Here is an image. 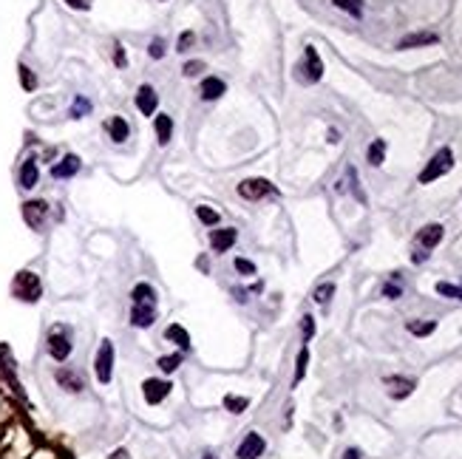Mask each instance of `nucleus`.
<instances>
[{"label": "nucleus", "mask_w": 462, "mask_h": 459, "mask_svg": "<svg viewBox=\"0 0 462 459\" xmlns=\"http://www.w3.org/2000/svg\"><path fill=\"white\" fill-rule=\"evenodd\" d=\"M235 269H238V273H244V275H253L256 273V264L247 261V258H235Z\"/></svg>", "instance_id": "nucleus-32"}, {"label": "nucleus", "mask_w": 462, "mask_h": 459, "mask_svg": "<svg viewBox=\"0 0 462 459\" xmlns=\"http://www.w3.org/2000/svg\"><path fill=\"white\" fill-rule=\"evenodd\" d=\"M417 241H420V244H423L425 250L437 247L440 241H443V227H440V224H428V227H423L420 235H417Z\"/></svg>", "instance_id": "nucleus-14"}, {"label": "nucleus", "mask_w": 462, "mask_h": 459, "mask_svg": "<svg viewBox=\"0 0 462 459\" xmlns=\"http://www.w3.org/2000/svg\"><path fill=\"white\" fill-rule=\"evenodd\" d=\"M133 304H148V306H156V289L151 284H137L131 292Z\"/></svg>", "instance_id": "nucleus-16"}, {"label": "nucleus", "mask_w": 462, "mask_h": 459, "mask_svg": "<svg viewBox=\"0 0 462 459\" xmlns=\"http://www.w3.org/2000/svg\"><path fill=\"white\" fill-rule=\"evenodd\" d=\"M451 168H454V153H451L448 148L437 150V153H434V159H431L428 165H425V170L420 173V184H428V182H434V179L445 176Z\"/></svg>", "instance_id": "nucleus-2"}, {"label": "nucleus", "mask_w": 462, "mask_h": 459, "mask_svg": "<svg viewBox=\"0 0 462 459\" xmlns=\"http://www.w3.org/2000/svg\"><path fill=\"white\" fill-rule=\"evenodd\" d=\"M105 128H108V133H111V139H114V142H125V139H128V133H131V128H128V122H125L122 117H111Z\"/></svg>", "instance_id": "nucleus-18"}, {"label": "nucleus", "mask_w": 462, "mask_h": 459, "mask_svg": "<svg viewBox=\"0 0 462 459\" xmlns=\"http://www.w3.org/2000/svg\"><path fill=\"white\" fill-rule=\"evenodd\" d=\"M431 43H437V35L423 32V35H412V37L400 40V43H397V48H417V46H431Z\"/></svg>", "instance_id": "nucleus-20"}, {"label": "nucleus", "mask_w": 462, "mask_h": 459, "mask_svg": "<svg viewBox=\"0 0 462 459\" xmlns=\"http://www.w3.org/2000/svg\"><path fill=\"white\" fill-rule=\"evenodd\" d=\"M434 329H437V323H434V320H425V323L412 320V323H409V332H412V335H431Z\"/></svg>", "instance_id": "nucleus-26"}, {"label": "nucleus", "mask_w": 462, "mask_h": 459, "mask_svg": "<svg viewBox=\"0 0 462 459\" xmlns=\"http://www.w3.org/2000/svg\"><path fill=\"white\" fill-rule=\"evenodd\" d=\"M57 383L66 389V391H83V377L71 369H60L57 371Z\"/></svg>", "instance_id": "nucleus-15"}, {"label": "nucleus", "mask_w": 462, "mask_h": 459, "mask_svg": "<svg viewBox=\"0 0 462 459\" xmlns=\"http://www.w3.org/2000/svg\"><path fill=\"white\" fill-rule=\"evenodd\" d=\"M153 125H156V137H159V145H168V142L173 139V119H171V117H165V114H159Z\"/></svg>", "instance_id": "nucleus-17"}, {"label": "nucleus", "mask_w": 462, "mask_h": 459, "mask_svg": "<svg viewBox=\"0 0 462 459\" xmlns=\"http://www.w3.org/2000/svg\"><path fill=\"white\" fill-rule=\"evenodd\" d=\"M332 3H335L338 9H346L349 14H355V17L360 14V9H358V6H352V3H349V0H332Z\"/></svg>", "instance_id": "nucleus-37"}, {"label": "nucleus", "mask_w": 462, "mask_h": 459, "mask_svg": "<svg viewBox=\"0 0 462 459\" xmlns=\"http://www.w3.org/2000/svg\"><path fill=\"white\" fill-rule=\"evenodd\" d=\"M307 360H309V352H307V349H301V355H298V371H295V383L304 377V371H307Z\"/></svg>", "instance_id": "nucleus-31"}, {"label": "nucleus", "mask_w": 462, "mask_h": 459, "mask_svg": "<svg viewBox=\"0 0 462 459\" xmlns=\"http://www.w3.org/2000/svg\"><path fill=\"white\" fill-rule=\"evenodd\" d=\"M179 363H182V355H171V358H162V360H159V369L165 371V374H171V371L179 369Z\"/></svg>", "instance_id": "nucleus-28"}, {"label": "nucleus", "mask_w": 462, "mask_h": 459, "mask_svg": "<svg viewBox=\"0 0 462 459\" xmlns=\"http://www.w3.org/2000/svg\"><path fill=\"white\" fill-rule=\"evenodd\" d=\"M117 63L125 66V54H122V46H117Z\"/></svg>", "instance_id": "nucleus-42"}, {"label": "nucleus", "mask_w": 462, "mask_h": 459, "mask_svg": "<svg viewBox=\"0 0 462 459\" xmlns=\"http://www.w3.org/2000/svg\"><path fill=\"white\" fill-rule=\"evenodd\" d=\"M343 459H360V451H355V448H349V451H346V456H343Z\"/></svg>", "instance_id": "nucleus-41"}, {"label": "nucleus", "mask_w": 462, "mask_h": 459, "mask_svg": "<svg viewBox=\"0 0 462 459\" xmlns=\"http://www.w3.org/2000/svg\"><path fill=\"white\" fill-rule=\"evenodd\" d=\"M193 40H196V35H193V32H184V35L179 37V48H176V51H187Z\"/></svg>", "instance_id": "nucleus-35"}, {"label": "nucleus", "mask_w": 462, "mask_h": 459, "mask_svg": "<svg viewBox=\"0 0 462 459\" xmlns=\"http://www.w3.org/2000/svg\"><path fill=\"white\" fill-rule=\"evenodd\" d=\"M383 156H386V142L383 139H377L369 145V162L377 168V165H383Z\"/></svg>", "instance_id": "nucleus-23"}, {"label": "nucleus", "mask_w": 462, "mask_h": 459, "mask_svg": "<svg viewBox=\"0 0 462 459\" xmlns=\"http://www.w3.org/2000/svg\"><path fill=\"white\" fill-rule=\"evenodd\" d=\"M312 332H315V323H312V318L307 315V318H304V335L312 338Z\"/></svg>", "instance_id": "nucleus-39"}, {"label": "nucleus", "mask_w": 462, "mask_h": 459, "mask_svg": "<svg viewBox=\"0 0 462 459\" xmlns=\"http://www.w3.org/2000/svg\"><path fill=\"white\" fill-rule=\"evenodd\" d=\"M224 406H227V409H230L233 414H241L244 409L250 406V400H247V397H233V394H230V397L224 400Z\"/></svg>", "instance_id": "nucleus-24"}, {"label": "nucleus", "mask_w": 462, "mask_h": 459, "mask_svg": "<svg viewBox=\"0 0 462 459\" xmlns=\"http://www.w3.org/2000/svg\"><path fill=\"white\" fill-rule=\"evenodd\" d=\"M148 51H151V57H156V60H162V57H165V43H162V40L156 37V40L151 43V48H148Z\"/></svg>", "instance_id": "nucleus-34"}, {"label": "nucleus", "mask_w": 462, "mask_h": 459, "mask_svg": "<svg viewBox=\"0 0 462 459\" xmlns=\"http://www.w3.org/2000/svg\"><path fill=\"white\" fill-rule=\"evenodd\" d=\"M77 170H79V159H77L74 153H68V156L60 162V165L51 168V176H54V179H68V176H74Z\"/></svg>", "instance_id": "nucleus-13"}, {"label": "nucleus", "mask_w": 462, "mask_h": 459, "mask_svg": "<svg viewBox=\"0 0 462 459\" xmlns=\"http://www.w3.org/2000/svg\"><path fill=\"white\" fill-rule=\"evenodd\" d=\"M12 292H15V298L35 304L40 298V292H43V284H40V278L35 273H17V278L12 284Z\"/></svg>", "instance_id": "nucleus-1"}, {"label": "nucleus", "mask_w": 462, "mask_h": 459, "mask_svg": "<svg viewBox=\"0 0 462 459\" xmlns=\"http://www.w3.org/2000/svg\"><path fill=\"white\" fill-rule=\"evenodd\" d=\"M264 448H267V442H264L261 434H247V437L241 440L235 456H238V459H258V456L264 453Z\"/></svg>", "instance_id": "nucleus-6"}, {"label": "nucleus", "mask_w": 462, "mask_h": 459, "mask_svg": "<svg viewBox=\"0 0 462 459\" xmlns=\"http://www.w3.org/2000/svg\"><path fill=\"white\" fill-rule=\"evenodd\" d=\"M204 459H215V456H213V453H204Z\"/></svg>", "instance_id": "nucleus-45"}, {"label": "nucleus", "mask_w": 462, "mask_h": 459, "mask_svg": "<svg viewBox=\"0 0 462 459\" xmlns=\"http://www.w3.org/2000/svg\"><path fill=\"white\" fill-rule=\"evenodd\" d=\"M332 295H335V284H323V286L315 289V301H318V304H326V301L332 298Z\"/></svg>", "instance_id": "nucleus-29"}, {"label": "nucleus", "mask_w": 462, "mask_h": 459, "mask_svg": "<svg viewBox=\"0 0 462 459\" xmlns=\"http://www.w3.org/2000/svg\"><path fill=\"white\" fill-rule=\"evenodd\" d=\"M156 320V306H148V304H133L131 306V323L137 329H145Z\"/></svg>", "instance_id": "nucleus-9"}, {"label": "nucleus", "mask_w": 462, "mask_h": 459, "mask_svg": "<svg viewBox=\"0 0 462 459\" xmlns=\"http://www.w3.org/2000/svg\"><path fill=\"white\" fill-rule=\"evenodd\" d=\"M383 292H386V295H392V298H394V295H400V289H397V286H386Z\"/></svg>", "instance_id": "nucleus-43"}, {"label": "nucleus", "mask_w": 462, "mask_h": 459, "mask_svg": "<svg viewBox=\"0 0 462 459\" xmlns=\"http://www.w3.org/2000/svg\"><path fill=\"white\" fill-rule=\"evenodd\" d=\"M48 355L54 360H66L71 355V335L66 326H54L48 335Z\"/></svg>", "instance_id": "nucleus-4"}, {"label": "nucleus", "mask_w": 462, "mask_h": 459, "mask_svg": "<svg viewBox=\"0 0 462 459\" xmlns=\"http://www.w3.org/2000/svg\"><path fill=\"white\" fill-rule=\"evenodd\" d=\"M94 369H97V380L102 386L111 383V377H114V343L111 340H102L99 352H97V360H94Z\"/></svg>", "instance_id": "nucleus-3"}, {"label": "nucleus", "mask_w": 462, "mask_h": 459, "mask_svg": "<svg viewBox=\"0 0 462 459\" xmlns=\"http://www.w3.org/2000/svg\"><path fill=\"white\" fill-rule=\"evenodd\" d=\"M37 176H40V170H37V162H26V165L20 168V184L29 191V187H35L37 184Z\"/></svg>", "instance_id": "nucleus-19"}, {"label": "nucleus", "mask_w": 462, "mask_h": 459, "mask_svg": "<svg viewBox=\"0 0 462 459\" xmlns=\"http://www.w3.org/2000/svg\"><path fill=\"white\" fill-rule=\"evenodd\" d=\"M20 71H23V86H26V88H35V77L29 74V68H26V66H23Z\"/></svg>", "instance_id": "nucleus-38"}, {"label": "nucleus", "mask_w": 462, "mask_h": 459, "mask_svg": "<svg viewBox=\"0 0 462 459\" xmlns=\"http://www.w3.org/2000/svg\"><path fill=\"white\" fill-rule=\"evenodd\" d=\"M156 105H159L156 91H153L151 86H142L139 94H137V108H139V111H142L145 117H153V114H156Z\"/></svg>", "instance_id": "nucleus-12"}, {"label": "nucleus", "mask_w": 462, "mask_h": 459, "mask_svg": "<svg viewBox=\"0 0 462 459\" xmlns=\"http://www.w3.org/2000/svg\"><path fill=\"white\" fill-rule=\"evenodd\" d=\"M23 215H26V222H29V227H43L46 215H48V204L46 202H29L23 207Z\"/></svg>", "instance_id": "nucleus-10"}, {"label": "nucleus", "mask_w": 462, "mask_h": 459, "mask_svg": "<svg viewBox=\"0 0 462 459\" xmlns=\"http://www.w3.org/2000/svg\"><path fill=\"white\" fill-rule=\"evenodd\" d=\"M114 459H128V453H125V451H117V453H114Z\"/></svg>", "instance_id": "nucleus-44"}, {"label": "nucleus", "mask_w": 462, "mask_h": 459, "mask_svg": "<svg viewBox=\"0 0 462 459\" xmlns=\"http://www.w3.org/2000/svg\"><path fill=\"white\" fill-rule=\"evenodd\" d=\"M196 215H199V222L202 224H219V213L215 210H210V207H196Z\"/></svg>", "instance_id": "nucleus-27"}, {"label": "nucleus", "mask_w": 462, "mask_h": 459, "mask_svg": "<svg viewBox=\"0 0 462 459\" xmlns=\"http://www.w3.org/2000/svg\"><path fill=\"white\" fill-rule=\"evenodd\" d=\"M389 386H394L392 397H405V394H412V389H414L412 380H389Z\"/></svg>", "instance_id": "nucleus-25"}, {"label": "nucleus", "mask_w": 462, "mask_h": 459, "mask_svg": "<svg viewBox=\"0 0 462 459\" xmlns=\"http://www.w3.org/2000/svg\"><path fill=\"white\" fill-rule=\"evenodd\" d=\"M276 187L269 184L267 179H244L241 184H238V196L241 199H250V202H256V199H264L267 193H273Z\"/></svg>", "instance_id": "nucleus-5"}, {"label": "nucleus", "mask_w": 462, "mask_h": 459, "mask_svg": "<svg viewBox=\"0 0 462 459\" xmlns=\"http://www.w3.org/2000/svg\"><path fill=\"white\" fill-rule=\"evenodd\" d=\"M199 71H204V63H202V60H196V63H187V66H184V74H187V77H196Z\"/></svg>", "instance_id": "nucleus-36"}, {"label": "nucleus", "mask_w": 462, "mask_h": 459, "mask_svg": "<svg viewBox=\"0 0 462 459\" xmlns=\"http://www.w3.org/2000/svg\"><path fill=\"white\" fill-rule=\"evenodd\" d=\"M307 68H309V79L315 83V79H320V74H323V66H320V60H318V51L312 48V46H307Z\"/></svg>", "instance_id": "nucleus-21"}, {"label": "nucleus", "mask_w": 462, "mask_h": 459, "mask_svg": "<svg viewBox=\"0 0 462 459\" xmlns=\"http://www.w3.org/2000/svg\"><path fill=\"white\" fill-rule=\"evenodd\" d=\"M91 111V102L88 99H77L74 108H71V117H79V114H88Z\"/></svg>", "instance_id": "nucleus-33"}, {"label": "nucleus", "mask_w": 462, "mask_h": 459, "mask_svg": "<svg viewBox=\"0 0 462 459\" xmlns=\"http://www.w3.org/2000/svg\"><path fill=\"white\" fill-rule=\"evenodd\" d=\"M437 292H440V295H448V298H459V301H462V286H454V284H437Z\"/></svg>", "instance_id": "nucleus-30"}, {"label": "nucleus", "mask_w": 462, "mask_h": 459, "mask_svg": "<svg viewBox=\"0 0 462 459\" xmlns=\"http://www.w3.org/2000/svg\"><path fill=\"white\" fill-rule=\"evenodd\" d=\"M165 338H168V340H176L182 349H187V346H190V335H187V332L179 326V323H173V326H168Z\"/></svg>", "instance_id": "nucleus-22"}, {"label": "nucleus", "mask_w": 462, "mask_h": 459, "mask_svg": "<svg viewBox=\"0 0 462 459\" xmlns=\"http://www.w3.org/2000/svg\"><path fill=\"white\" fill-rule=\"evenodd\" d=\"M235 238H238V233H235L233 227L213 230V233H210V247H213L215 253H227V250L235 244Z\"/></svg>", "instance_id": "nucleus-8"}, {"label": "nucleus", "mask_w": 462, "mask_h": 459, "mask_svg": "<svg viewBox=\"0 0 462 459\" xmlns=\"http://www.w3.org/2000/svg\"><path fill=\"white\" fill-rule=\"evenodd\" d=\"M224 91H227V86H224V79H219V77H207V79H202V88H199V94H202L204 102L219 99Z\"/></svg>", "instance_id": "nucleus-11"}, {"label": "nucleus", "mask_w": 462, "mask_h": 459, "mask_svg": "<svg viewBox=\"0 0 462 459\" xmlns=\"http://www.w3.org/2000/svg\"><path fill=\"white\" fill-rule=\"evenodd\" d=\"M171 383L168 380H145L142 383V391H145V400L151 402V406H156V402H162L168 394H171Z\"/></svg>", "instance_id": "nucleus-7"}, {"label": "nucleus", "mask_w": 462, "mask_h": 459, "mask_svg": "<svg viewBox=\"0 0 462 459\" xmlns=\"http://www.w3.org/2000/svg\"><path fill=\"white\" fill-rule=\"evenodd\" d=\"M66 3L74 9H88V0H66Z\"/></svg>", "instance_id": "nucleus-40"}]
</instances>
